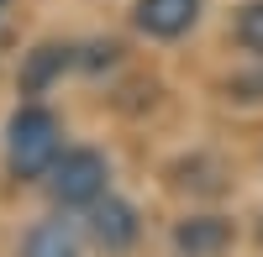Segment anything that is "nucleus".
I'll list each match as a JSON object with an SVG mask.
<instances>
[{
  "mask_svg": "<svg viewBox=\"0 0 263 257\" xmlns=\"http://www.w3.org/2000/svg\"><path fill=\"white\" fill-rule=\"evenodd\" d=\"M6 158H11V168L21 179L53 174V163H58V121H53V111H42V105L16 111L11 132H6Z\"/></svg>",
  "mask_w": 263,
  "mask_h": 257,
  "instance_id": "f257e3e1",
  "label": "nucleus"
},
{
  "mask_svg": "<svg viewBox=\"0 0 263 257\" xmlns=\"http://www.w3.org/2000/svg\"><path fill=\"white\" fill-rule=\"evenodd\" d=\"M105 195V158L79 147L53 163V200L58 205H95Z\"/></svg>",
  "mask_w": 263,
  "mask_h": 257,
  "instance_id": "f03ea898",
  "label": "nucleus"
},
{
  "mask_svg": "<svg viewBox=\"0 0 263 257\" xmlns=\"http://www.w3.org/2000/svg\"><path fill=\"white\" fill-rule=\"evenodd\" d=\"M90 237L105 247V252H121V247H132L137 242V216H132V205H121V200H95L90 205Z\"/></svg>",
  "mask_w": 263,
  "mask_h": 257,
  "instance_id": "7ed1b4c3",
  "label": "nucleus"
},
{
  "mask_svg": "<svg viewBox=\"0 0 263 257\" xmlns=\"http://www.w3.org/2000/svg\"><path fill=\"white\" fill-rule=\"evenodd\" d=\"M200 16V0H137V27L153 37H179Z\"/></svg>",
  "mask_w": 263,
  "mask_h": 257,
  "instance_id": "20e7f679",
  "label": "nucleus"
},
{
  "mask_svg": "<svg viewBox=\"0 0 263 257\" xmlns=\"http://www.w3.org/2000/svg\"><path fill=\"white\" fill-rule=\"evenodd\" d=\"M174 247H179L184 257H216V252L232 247V226L221 216H195V221H184L179 231H174Z\"/></svg>",
  "mask_w": 263,
  "mask_h": 257,
  "instance_id": "39448f33",
  "label": "nucleus"
},
{
  "mask_svg": "<svg viewBox=\"0 0 263 257\" xmlns=\"http://www.w3.org/2000/svg\"><path fill=\"white\" fill-rule=\"evenodd\" d=\"M21 257H79V237H74L69 221H42L27 231Z\"/></svg>",
  "mask_w": 263,
  "mask_h": 257,
  "instance_id": "423d86ee",
  "label": "nucleus"
},
{
  "mask_svg": "<svg viewBox=\"0 0 263 257\" xmlns=\"http://www.w3.org/2000/svg\"><path fill=\"white\" fill-rule=\"evenodd\" d=\"M58 69H69V48H37L32 69H27V90H42Z\"/></svg>",
  "mask_w": 263,
  "mask_h": 257,
  "instance_id": "0eeeda50",
  "label": "nucleus"
},
{
  "mask_svg": "<svg viewBox=\"0 0 263 257\" xmlns=\"http://www.w3.org/2000/svg\"><path fill=\"white\" fill-rule=\"evenodd\" d=\"M237 42H242L248 53H263V0L242 6V16H237Z\"/></svg>",
  "mask_w": 263,
  "mask_h": 257,
  "instance_id": "6e6552de",
  "label": "nucleus"
}]
</instances>
